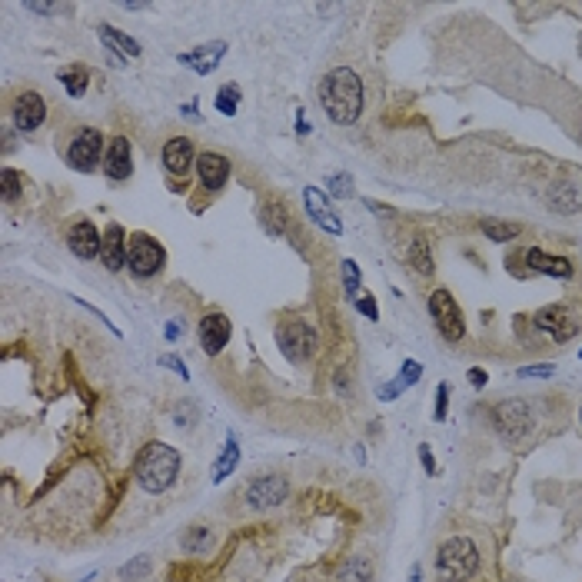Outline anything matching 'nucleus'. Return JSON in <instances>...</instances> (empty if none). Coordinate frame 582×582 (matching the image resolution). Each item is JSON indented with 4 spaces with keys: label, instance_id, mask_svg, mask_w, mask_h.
<instances>
[{
    "label": "nucleus",
    "instance_id": "obj_27",
    "mask_svg": "<svg viewBox=\"0 0 582 582\" xmlns=\"http://www.w3.org/2000/svg\"><path fill=\"white\" fill-rule=\"evenodd\" d=\"M236 463H240V443H236V436L230 433L224 449H220V457H216V463H214V483H224L226 476L236 469Z\"/></svg>",
    "mask_w": 582,
    "mask_h": 582
},
{
    "label": "nucleus",
    "instance_id": "obj_37",
    "mask_svg": "<svg viewBox=\"0 0 582 582\" xmlns=\"http://www.w3.org/2000/svg\"><path fill=\"white\" fill-rule=\"evenodd\" d=\"M353 306H356V310L363 313L369 323L379 320V306H376V300H373V296H359V300H353Z\"/></svg>",
    "mask_w": 582,
    "mask_h": 582
},
{
    "label": "nucleus",
    "instance_id": "obj_22",
    "mask_svg": "<svg viewBox=\"0 0 582 582\" xmlns=\"http://www.w3.org/2000/svg\"><path fill=\"white\" fill-rule=\"evenodd\" d=\"M97 37L104 40V47H107L110 54L116 57V64H124V60H136L140 54H144V50H140V44H136L134 37H126L124 30L110 27V24H100Z\"/></svg>",
    "mask_w": 582,
    "mask_h": 582
},
{
    "label": "nucleus",
    "instance_id": "obj_18",
    "mask_svg": "<svg viewBox=\"0 0 582 582\" xmlns=\"http://www.w3.org/2000/svg\"><path fill=\"white\" fill-rule=\"evenodd\" d=\"M303 206H306V214H310V220L320 230L326 233H343V220L336 216V210L330 206V200H326V194H320L316 186H306L303 190Z\"/></svg>",
    "mask_w": 582,
    "mask_h": 582
},
{
    "label": "nucleus",
    "instance_id": "obj_17",
    "mask_svg": "<svg viewBox=\"0 0 582 582\" xmlns=\"http://www.w3.org/2000/svg\"><path fill=\"white\" fill-rule=\"evenodd\" d=\"M67 246L77 260H100V246H104V233L90 220H77L67 230Z\"/></svg>",
    "mask_w": 582,
    "mask_h": 582
},
{
    "label": "nucleus",
    "instance_id": "obj_16",
    "mask_svg": "<svg viewBox=\"0 0 582 582\" xmlns=\"http://www.w3.org/2000/svg\"><path fill=\"white\" fill-rule=\"evenodd\" d=\"M104 176L114 180V184H124L134 176V146L126 136H114L107 144V154H104Z\"/></svg>",
    "mask_w": 582,
    "mask_h": 582
},
{
    "label": "nucleus",
    "instance_id": "obj_36",
    "mask_svg": "<svg viewBox=\"0 0 582 582\" xmlns=\"http://www.w3.org/2000/svg\"><path fill=\"white\" fill-rule=\"evenodd\" d=\"M556 373L553 363H536V366H523L519 369V379H549Z\"/></svg>",
    "mask_w": 582,
    "mask_h": 582
},
{
    "label": "nucleus",
    "instance_id": "obj_44",
    "mask_svg": "<svg viewBox=\"0 0 582 582\" xmlns=\"http://www.w3.org/2000/svg\"><path fill=\"white\" fill-rule=\"evenodd\" d=\"M166 340H170V343H174V340H180V333H184V330H180V323H166Z\"/></svg>",
    "mask_w": 582,
    "mask_h": 582
},
{
    "label": "nucleus",
    "instance_id": "obj_32",
    "mask_svg": "<svg viewBox=\"0 0 582 582\" xmlns=\"http://www.w3.org/2000/svg\"><path fill=\"white\" fill-rule=\"evenodd\" d=\"M340 273H343V290H346V296L349 300H359V283H363V273H359L356 260H343Z\"/></svg>",
    "mask_w": 582,
    "mask_h": 582
},
{
    "label": "nucleus",
    "instance_id": "obj_3",
    "mask_svg": "<svg viewBox=\"0 0 582 582\" xmlns=\"http://www.w3.org/2000/svg\"><path fill=\"white\" fill-rule=\"evenodd\" d=\"M479 569V549L473 539L453 536L439 546L436 553V576L439 582H469Z\"/></svg>",
    "mask_w": 582,
    "mask_h": 582
},
{
    "label": "nucleus",
    "instance_id": "obj_12",
    "mask_svg": "<svg viewBox=\"0 0 582 582\" xmlns=\"http://www.w3.org/2000/svg\"><path fill=\"white\" fill-rule=\"evenodd\" d=\"M233 336V323L226 313L214 310L206 313L204 320H200V326H196V340H200V349H204L206 356H220L226 349V343H230Z\"/></svg>",
    "mask_w": 582,
    "mask_h": 582
},
{
    "label": "nucleus",
    "instance_id": "obj_15",
    "mask_svg": "<svg viewBox=\"0 0 582 582\" xmlns=\"http://www.w3.org/2000/svg\"><path fill=\"white\" fill-rule=\"evenodd\" d=\"M519 260L526 263V273H543V276H553V280H573L576 276V266L566 256H553V253L539 250V246L523 250Z\"/></svg>",
    "mask_w": 582,
    "mask_h": 582
},
{
    "label": "nucleus",
    "instance_id": "obj_1",
    "mask_svg": "<svg viewBox=\"0 0 582 582\" xmlns=\"http://www.w3.org/2000/svg\"><path fill=\"white\" fill-rule=\"evenodd\" d=\"M316 97H320L323 114L330 116V124L353 126L363 114V80H359L356 70L333 67L330 74L320 77Z\"/></svg>",
    "mask_w": 582,
    "mask_h": 582
},
{
    "label": "nucleus",
    "instance_id": "obj_5",
    "mask_svg": "<svg viewBox=\"0 0 582 582\" xmlns=\"http://www.w3.org/2000/svg\"><path fill=\"white\" fill-rule=\"evenodd\" d=\"M276 346H280V353L290 363L303 366V363L313 359V353L320 346V336H316V330L306 320H283L276 326Z\"/></svg>",
    "mask_w": 582,
    "mask_h": 582
},
{
    "label": "nucleus",
    "instance_id": "obj_6",
    "mask_svg": "<svg viewBox=\"0 0 582 582\" xmlns=\"http://www.w3.org/2000/svg\"><path fill=\"white\" fill-rule=\"evenodd\" d=\"M493 423L506 443H523L533 433V409L526 399H503L493 406Z\"/></svg>",
    "mask_w": 582,
    "mask_h": 582
},
{
    "label": "nucleus",
    "instance_id": "obj_47",
    "mask_svg": "<svg viewBox=\"0 0 582 582\" xmlns=\"http://www.w3.org/2000/svg\"><path fill=\"white\" fill-rule=\"evenodd\" d=\"M579 359H582V349H579Z\"/></svg>",
    "mask_w": 582,
    "mask_h": 582
},
{
    "label": "nucleus",
    "instance_id": "obj_33",
    "mask_svg": "<svg viewBox=\"0 0 582 582\" xmlns=\"http://www.w3.org/2000/svg\"><path fill=\"white\" fill-rule=\"evenodd\" d=\"M150 569H154V563H150V556H136L134 563L120 566V579L124 582H140L150 576Z\"/></svg>",
    "mask_w": 582,
    "mask_h": 582
},
{
    "label": "nucleus",
    "instance_id": "obj_20",
    "mask_svg": "<svg viewBox=\"0 0 582 582\" xmlns=\"http://www.w3.org/2000/svg\"><path fill=\"white\" fill-rule=\"evenodd\" d=\"M126 230L120 224H110L104 230V246H100V263L107 266L110 273H120L126 266Z\"/></svg>",
    "mask_w": 582,
    "mask_h": 582
},
{
    "label": "nucleus",
    "instance_id": "obj_11",
    "mask_svg": "<svg viewBox=\"0 0 582 582\" xmlns=\"http://www.w3.org/2000/svg\"><path fill=\"white\" fill-rule=\"evenodd\" d=\"M196 146L190 136H170L164 144V150H160V164H164V170L170 176H180V180H186L190 176V170H196Z\"/></svg>",
    "mask_w": 582,
    "mask_h": 582
},
{
    "label": "nucleus",
    "instance_id": "obj_29",
    "mask_svg": "<svg viewBox=\"0 0 582 582\" xmlns=\"http://www.w3.org/2000/svg\"><path fill=\"white\" fill-rule=\"evenodd\" d=\"M336 579L340 582H373V563H369L366 556H349L346 563L340 566Z\"/></svg>",
    "mask_w": 582,
    "mask_h": 582
},
{
    "label": "nucleus",
    "instance_id": "obj_2",
    "mask_svg": "<svg viewBox=\"0 0 582 582\" xmlns=\"http://www.w3.org/2000/svg\"><path fill=\"white\" fill-rule=\"evenodd\" d=\"M180 463H184V459H180V453H176L174 447L150 443V447H144L140 457H136V483L150 496L166 493V489L176 483V476H180Z\"/></svg>",
    "mask_w": 582,
    "mask_h": 582
},
{
    "label": "nucleus",
    "instance_id": "obj_43",
    "mask_svg": "<svg viewBox=\"0 0 582 582\" xmlns=\"http://www.w3.org/2000/svg\"><path fill=\"white\" fill-rule=\"evenodd\" d=\"M466 376H469V383H473V386H479V389H483L486 383H489V376H486V369H476V366L469 369Z\"/></svg>",
    "mask_w": 582,
    "mask_h": 582
},
{
    "label": "nucleus",
    "instance_id": "obj_25",
    "mask_svg": "<svg viewBox=\"0 0 582 582\" xmlns=\"http://www.w3.org/2000/svg\"><path fill=\"white\" fill-rule=\"evenodd\" d=\"M57 84L67 90L70 100H80L90 87V67L87 64H70V67H64L57 74Z\"/></svg>",
    "mask_w": 582,
    "mask_h": 582
},
{
    "label": "nucleus",
    "instance_id": "obj_21",
    "mask_svg": "<svg viewBox=\"0 0 582 582\" xmlns=\"http://www.w3.org/2000/svg\"><path fill=\"white\" fill-rule=\"evenodd\" d=\"M260 224L263 230L270 233V236H286V230H290V206L283 204L280 196H263L260 200Z\"/></svg>",
    "mask_w": 582,
    "mask_h": 582
},
{
    "label": "nucleus",
    "instance_id": "obj_39",
    "mask_svg": "<svg viewBox=\"0 0 582 582\" xmlns=\"http://www.w3.org/2000/svg\"><path fill=\"white\" fill-rule=\"evenodd\" d=\"M156 363H160V366H170L176 373V376H184V379H190V373H186V363L180 356H174V353H166V356H160L156 359Z\"/></svg>",
    "mask_w": 582,
    "mask_h": 582
},
{
    "label": "nucleus",
    "instance_id": "obj_48",
    "mask_svg": "<svg viewBox=\"0 0 582 582\" xmlns=\"http://www.w3.org/2000/svg\"><path fill=\"white\" fill-rule=\"evenodd\" d=\"M579 419H582V409H579Z\"/></svg>",
    "mask_w": 582,
    "mask_h": 582
},
{
    "label": "nucleus",
    "instance_id": "obj_9",
    "mask_svg": "<svg viewBox=\"0 0 582 582\" xmlns=\"http://www.w3.org/2000/svg\"><path fill=\"white\" fill-rule=\"evenodd\" d=\"M533 326L536 330H543L549 340L556 343H566V340H576L582 330V320L576 316V310L563 306V303H556V306H546L533 316Z\"/></svg>",
    "mask_w": 582,
    "mask_h": 582
},
{
    "label": "nucleus",
    "instance_id": "obj_24",
    "mask_svg": "<svg viewBox=\"0 0 582 582\" xmlns=\"http://www.w3.org/2000/svg\"><path fill=\"white\" fill-rule=\"evenodd\" d=\"M406 263H409V270L416 273V276H433V250H429V240L423 236V233H413V240H409L406 246Z\"/></svg>",
    "mask_w": 582,
    "mask_h": 582
},
{
    "label": "nucleus",
    "instance_id": "obj_34",
    "mask_svg": "<svg viewBox=\"0 0 582 582\" xmlns=\"http://www.w3.org/2000/svg\"><path fill=\"white\" fill-rule=\"evenodd\" d=\"M326 190H330V196H336V200H349L353 196V176L349 174H330L326 176Z\"/></svg>",
    "mask_w": 582,
    "mask_h": 582
},
{
    "label": "nucleus",
    "instance_id": "obj_10",
    "mask_svg": "<svg viewBox=\"0 0 582 582\" xmlns=\"http://www.w3.org/2000/svg\"><path fill=\"white\" fill-rule=\"evenodd\" d=\"M290 496V479L280 473H266L256 476L250 486H246V506L253 513H263V509H276V506L286 503Z\"/></svg>",
    "mask_w": 582,
    "mask_h": 582
},
{
    "label": "nucleus",
    "instance_id": "obj_14",
    "mask_svg": "<svg viewBox=\"0 0 582 582\" xmlns=\"http://www.w3.org/2000/svg\"><path fill=\"white\" fill-rule=\"evenodd\" d=\"M10 116H14V130H17V134H34V130L47 120V104H44V97H40L37 90H24V94L14 100Z\"/></svg>",
    "mask_w": 582,
    "mask_h": 582
},
{
    "label": "nucleus",
    "instance_id": "obj_26",
    "mask_svg": "<svg viewBox=\"0 0 582 582\" xmlns=\"http://www.w3.org/2000/svg\"><path fill=\"white\" fill-rule=\"evenodd\" d=\"M180 546H184V553L190 556H206L216 546V539L206 526H190V529L180 536Z\"/></svg>",
    "mask_w": 582,
    "mask_h": 582
},
{
    "label": "nucleus",
    "instance_id": "obj_4",
    "mask_svg": "<svg viewBox=\"0 0 582 582\" xmlns=\"http://www.w3.org/2000/svg\"><path fill=\"white\" fill-rule=\"evenodd\" d=\"M164 266H166L164 243L154 240L150 233H130V240H126V270L134 273L136 280H150Z\"/></svg>",
    "mask_w": 582,
    "mask_h": 582
},
{
    "label": "nucleus",
    "instance_id": "obj_31",
    "mask_svg": "<svg viewBox=\"0 0 582 582\" xmlns=\"http://www.w3.org/2000/svg\"><path fill=\"white\" fill-rule=\"evenodd\" d=\"M0 180H4V186H0L4 204H14V200H20V194H24V174H20V170H14V166H4V170H0Z\"/></svg>",
    "mask_w": 582,
    "mask_h": 582
},
{
    "label": "nucleus",
    "instance_id": "obj_19",
    "mask_svg": "<svg viewBox=\"0 0 582 582\" xmlns=\"http://www.w3.org/2000/svg\"><path fill=\"white\" fill-rule=\"evenodd\" d=\"M226 57V44L224 40H214V44H204V47H194L186 50V54H180V64L184 67H194L200 77H206V74H214L216 67H220V60Z\"/></svg>",
    "mask_w": 582,
    "mask_h": 582
},
{
    "label": "nucleus",
    "instance_id": "obj_13",
    "mask_svg": "<svg viewBox=\"0 0 582 582\" xmlns=\"http://www.w3.org/2000/svg\"><path fill=\"white\" fill-rule=\"evenodd\" d=\"M230 160L220 150H200V156H196V180L206 194H220L230 180Z\"/></svg>",
    "mask_w": 582,
    "mask_h": 582
},
{
    "label": "nucleus",
    "instance_id": "obj_45",
    "mask_svg": "<svg viewBox=\"0 0 582 582\" xmlns=\"http://www.w3.org/2000/svg\"><path fill=\"white\" fill-rule=\"evenodd\" d=\"M27 10H34V14H54V4H27Z\"/></svg>",
    "mask_w": 582,
    "mask_h": 582
},
{
    "label": "nucleus",
    "instance_id": "obj_23",
    "mask_svg": "<svg viewBox=\"0 0 582 582\" xmlns=\"http://www.w3.org/2000/svg\"><path fill=\"white\" fill-rule=\"evenodd\" d=\"M546 200H549V206L553 210H559V214H579L582 210V186L579 184H569V180H563V184H553L549 186V194H546Z\"/></svg>",
    "mask_w": 582,
    "mask_h": 582
},
{
    "label": "nucleus",
    "instance_id": "obj_8",
    "mask_svg": "<svg viewBox=\"0 0 582 582\" xmlns=\"http://www.w3.org/2000/svg\"><path fill=\"white\" fill-rule=\"evenodd\" d=\"M429 316H433L439 336L447 343H459L466 336L463 310H459V303L453 300V293L443 290V286H436V290L429 293Z\"/></svg>",
    "mask_w": 582,
    "mask_h": 582
},
{
    "label": "nucleus",
    "instance_id": "obj_7",
    "mask_svg": "<svg viewBox=\"0 0 582 582\" xmlns=\"http://www.w3.org/2000/svg\"><path fill=\"white\" fill-rule=\"evenodd\" d=\"M104 154H107L104 134L97 126H80L67 146V166H74L77 174H94L104 164Z\"/></svg>",
    "mask_w": 582,
    "mask_h": 582
},
{
    "label": "nucleus",
    "instance_id": "obj_35",
    "mask_svg": "<svg viewBox=\"0 0 582 582\" xmlns=\"http://www.w3.org/2000/svg\"><path fill=\"white\" fill-rule=\"evenodd\" d=\"M419 376H423V363H416V359H403V366H399V383H403V386H413Z\"/></svg>",
    "mask_w": 582,
    "mask_h": 582
},
{
    "label": "nucleus",
    "instance_id": "obj_42",
    "mask_svg": "<svg viewBox=\"0 0 582 582\" xmlns=\"http://www.w3.org/2000/svg\"><path fill=\"white\" fill-rule=\"evenodd\" d=\"M419 463L426 466V473H429V476L436 473V459H433V449H429L426 443H423V447H419Z\"/></svg>",
    "mask_w": 582,
    "mask_h": 582
},
{
    "label": "nucleus",
    "instance_id": "obj_41",
    "mask_svg": "<svg viewBox=\"0 0 582 582\" xmlns=\"http://www.w3.org/2000/svg\"><path fill=\"white\" fill-rule=\"evenodd\" d=\"M333 389L343 393V396H349V373L346 369H336V373H333Z\"/></svg>",
    "mask_w": 582,
    "mask_h": 582
},
{
    "label": "nucleus",
    "instance_id": "obj_46",
    "mask_svg": "<svg viewBox=\"0 0 582 582\" xmlns=\"http://www.w3.org/2000/svg\"><path fill=\"white\" fill-rule=\"evenodd\" d=\"M409 582H423V573H419V566H413V569H409Z\"/></svg>",
    "mask_w": 582,
    "mask_h": 582
},
{
    "label": "nucleus",
    "instance_id": "obj_38",
    "mask_svg": "<svg viewBox=\"0 0 582 582\" xmlns=\"http://www.w3.org/2000/svg\"><path fill=\"white\" fill-rule=\"evenodd\" d=\"M403 389H406V386H403V383H399V376H396V379H389V383H383L376 393H379V399H383V403H393V399H396Z\"/></svg>",
    "mask_w": 582,
    "mask_h": 582
},
{
    "label": "nucleus",
    "instance_id": "obj_28",
    "mask_svg": "<svg viewBox=\"0 0 582 582\" xmlns=\"http://www.w3.org/2000/svg\"><path fill=\"white\" fill-rule=\"evenodd\" d=\"M479 233H483V236H489L493 243H513L516 236L523 233V226L506 224V220H493V216H483V220H479Z\"/></svg>",
    "mask_w": 582,
    "mask_h": 582
},
{
    "label": "nucleus",
    "instance_id": "obj_30",
    "mask_svg": "<svg viewBox=\"0 0 582 582\" xmlns=\"http://www.w3.org/2000/svg\"><path fill=\"white\" fill-rule=\"evenodd\" d=\"M240 100H243L240 87H236V84H224V87L216 90L214 107L220 110L224 116H236V110H240Z\"/></svg>",
    "mask_w": 582,
    "mask_h": 582
},
{
    "label": "nucleus",
    "instance_id": "obj_40",
    "mask_svg": "<svg viewBox=\"0 0 582 582\" xmlns=\"http://www.w3.org/2000/svg\"><path fill=\"white\" fill-rule=\"evenodd\" d=\"M447 399H449V383H439L436 386V413H433L439 423L447 419Z\"/></svg>",
    "mask_w": 582,
    "mask_h": 582
}]
</instances>
